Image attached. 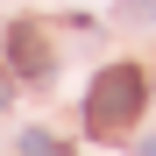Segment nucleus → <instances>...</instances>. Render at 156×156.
I'll list each match as a JSON object with an SVG mask.
<instances>
[{
    "label": "nucleus",
    "mask_w": 156,
    "mask_h": 156,
    "mask_svg": "<svg viewBox=\"0 0 156 156\" xmlns=\"http://www.w3.org/2000/svg\"><path fill=\"white\" fill-rule=\"evenodd\" d=\"M142 107H149V78L135 64H107L85 92V128L92 135H121V128L142 121Z\"/></svg>",
    "instance_id": "f257e3e1"
},
{
    "label": "nucleus",
    "mask_w": 156,
    "mask_h": 156,
    "mask_svg": "<svg viewBox=\"0 0 156 156\" xmlns=\"http://www.w3.org/2000/svg\"><path fill=\"white\" fill-rule=\"evenodd\" d=\"M7 64H14L21 78H50V43L29 29V21H14V29H7Z\"/></svg>",
    "instance_id": "f03ea898"
},
{
    "label": "nucleus",
    "mask_w": 156,
    "mask_h": 156,
    "mask_svg": "<svg viewBox=\"0 0 156 156\" xmlns=\"http://www.w3.org/2000/svg\"><path fill=\"white\" fill-rule=\"evenodd\" d=\"M21 156H71L57 135H43V128H29V135H21Z\"/></svg>",
    "instance_id": "7ed1b4c3"
},
{
    "label": "nucleus",
    "mask_w": 156,
    "mask_h": 156,
    "mask_svg": "<svg viewBox=\"0 0 156 156\" xmlns=\"http://www.w3.org/2000/svg\"><path fill=\"white\" fill-rule=\"evenodd\" d=\"M7 99H14V78H7V71H0V107H7Z\"/></svg>",
    "instance_id": "20e7f679"
},
{
    "label": "nucleus",
    "mask_w": 156,
    "mask_h": 156,
    "mask_svg": "<svg viewBox=\"0 0 156 156\" xmlns=\"http://www.w3.org/2000/svg\"><path fill=\"white\" fill-rule=\"evenodd\" d=\"M135 14H156V0H135Z\"/></svg>",
    "instance_id": "39448f33"
},
{
    "label": "nucleus",
    "mask_w": 156,
    "mask_h": 156,
    "mask_svg": "<svg viewBox=\"0 0 156 156\" xmlns=\"http://www.w3.org/2000/svg\"><path fill=\"white\" fill-rule=\"evenodd\" d=\"M142 156H156V135H149V142H142Z\"/></svg>",
    "instance_id": "423d86ee"
}]
</instances>
